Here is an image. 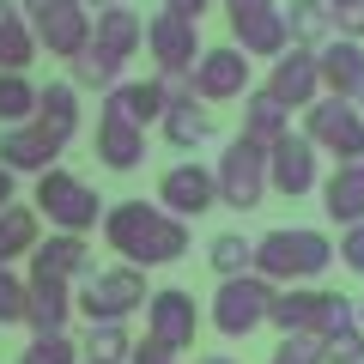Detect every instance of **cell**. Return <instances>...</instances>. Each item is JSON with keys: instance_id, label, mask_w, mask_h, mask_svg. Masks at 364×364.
<instances>
[{"instance_id": "6da1fadb", "label": "cell", "mask_w": 364, "mask_h": 364, "mask_svg": "<svg viewBox=\"0 0 364 364\" xmlns=\"http://www.w3.org/2000/svg\"><path fill=\"white\" fill-rule=\"evenodd\" d=\"M97 225L128 267H164V261L188 255V219L164 213L158 200H116Z\"/></svg>"}, {"instance_id": "7a4b0ae2", "label": "cell", "mask_w": 364, "mask_h": 364, "mask_svg": "<svg viewBox=\"0 0 364 364\" xmlns=\"http://www.w3.org/2000/svg\"><path fill=\"white\" fill-rule=\"evenodd\" d=\"M328 261H334V243H328L322 231H310V225H279V231H267L255 243V273L261 279H322Z\"/></svg>"}, {"instance_id": "3957f363", "label": "cell", "mask_w": 364, "mask_h": 364, "mask_svg": "<svg viewBox=\"0 0 364 364\" xmlns=\"http://www.w3.org/2000/svg\"><path fill=\"white\" fill-rule=\"evenodd\" d=\"M73 310L85 322H128L134 310H146V267H128V261L91 267L73 291Z\"/></svg>"}, {"instance_id": "277c9868", "label": "cell", "mask_w": 364, "mask_h": 364, "mask_svg": "<svg viewBox=\"0 0 364 364\" xmlns=\"http://www.w3.org/2000/svg\"><path fill=\"white\" fill-rule=\"evenodd\" d=\"M37 219H49L55 231H97V219H104V200H97V188H91L85 176H73V170L49 164L37 176Z\"/></svg>"}, {"instance_id": "5b68a950", "label": "cell", "mask_w": 364, "mask_h": 364, "mask_svg": "<svg viewBox=\"0 0 364 364\" xmlns=\"http://www.w3.org/2000/svg\"><path fill=\"white\" fill-rule=\"evenodd\" d=\"M267 304H273V279H261L255 267L249 273H225L219 286H213V328L231 340L255 334L267 328Z\"/></svg>"}, {"instance_id": "8992f818", "label": "cell", "mask_w": 364, "mask_h": 364, "mask_svg": "<svg viewBox=\"0 0 364 364\" xmlns=\"http://www.w3.org/2000/svg\"><path fill=\"white\" fill-rule=\"evenodd\" d=\"M18 13H25L37 49L61 55V61H73V55L91 43V13L79 6V0H18Z\"/></svg>"}, {"instance_id": "52a82bcc", "label": "cell", "mask_w": 364, "mask_h": 364, "mask_svg": "<svg viewBox=\"0 0 364 364\" xmlns=\"http://www.w3.org/2000/svg\"><path fill=\"white\" fill-rule=\"evenodd\" d=\"M213 182H219V200L237 213H255L261 195H267V146L261 140H231L219 152V170H213Z\"/></svg>"}, {"instance_id": "ba28073f", "label": "cell", "mask_w": 364, "mask_h": 364, "mask_svg": "<svg viewBox=\"0 0 364 364\" xmlns=\"http://www.w3.org/2000/svg\"><path fill=\"white\" fill-rule=\"evenodd\" d=\"M146 334H152L158 346H170V352H188V346H195V334H200L195 291H182V286L146 291Z\"/></svg>"}, {"instance_id": "9c48e42d", "label": "cell", "mask_w": 364, "mask_h": 364, "mask_svg": "<svg viewBox=\"0 0 364 364\" xmlns=\"http://www.w3.org/2000/svg\"><path fill=\"white\" fill-rule=\"evenodd\" d=\"M188 85H195L200 104H231L249 91V55L237 43H219V49H200V61L188 67Z\"/></svg>"}, {"instance_id": "30bf717a", "label": "cell", "mask_w": 364, "mask_h": 364, "mask_svg": "<svg viewBox=\"0 0 364 364\" xmlns=\"http://www.w3.org/2000/svg\"><path fill=\"white\" fill-rule=\"evenodd\" d=\"M91 273V243L85 231H43V243L25 255V279H85Z\"/></svg>"}, {"instance_id": "8fae6325", "label": "cell", "mask_w": 364, "mask_h": 364, "mask_svg": "<svg viewBox=\"0 0 364 364\" xmlns=\"http://www.w3.org/2000/svg\"><path fill=\"white\" fill-rule=\"evenodd\" d=\"M231 37H237L243 55H261V61H273V55L291 49L286 13H279L273 0H243V6H231Z\"/></svg>"}, {"instance_id": "7c38bea8", "label": "cell", "mask_w": 364, "mask_h": 364, "mask_svg": "<svg viewBox=\"0 0 364 364\" xmlns=\"http://www.w3.org/2000/svg\"><path fill=\"white\" fill-rule=\"evenodd\" d=\"M316 146L304 140V134H279V140H267V188H279V195H291V200H304L316 188Z\"/></svg>"}, {"instance_id": "4fadbf2b", "label": "cell", "mask_w": 364, "mask_h": 364, "mask_svg": "<svg viewBox=\"0 0 364 364\" xmlns=\"http://www.w3.org/2000/svg\"><path fill=\"white\" fill-rule=\"evenodd\" d=\"M146 49H152L158 73H188V67L200 61V37H195V18H176L158 6L152 18H146Z\"/></svg>"}, {"instance_id": "5bb4252c", "label": "cell", "mask_w": 364, "mask_h": 364, "mask_svg": "<svg viewBox=\"0 0 364 364\" xmlns=\"http://www.w3.org/2000/svg\"><path fill=\"white\" fill-rule=\"evenodd\" d=\"M61 152H67V134L43 128L37 116H31V122H13V128L0 134V164H6V170H37V176H43Z\"/></svg>"}, {"instance_id": "9a60e30c", "label": "cell", "mask_w": 364, "mask_h": 364, "mask_svg": "<svg viewBox=\"0 0 364 364\" xmlns=\"http://www.w3.org/2000/svg\"><path fill=\"white\" fill-rule=\"evenodd\" d=\"M158 207L176 213V219H200L207 207H219V182H213V170L207 164L164 170V182H158Z\"/></svg>"}, {"instance_id": "2e32d148", "label": "cell", "mask_w": 364, "mask_h": 364, "mask_svg": "<svg viewBox=\"0 0 364 364\" xmlns=\"http://www.w3.org/2000/svg\"><path fill=\"white\" fill-rule=\"evenodd\" d=\"M267 91H273L286 109H310L316 97H322V79H316V49H286V55H273Z\"/></svg>"}, {"instance_id": "e0dca14e", "label": "cell", "mask_w": 364, "mask_h": 364, "mask_svg": "<svg viewBox=\"0 0 364 364\" xmlns=\"http://www.w3.org/2000/svg\"><path fill=\"white\" fill-rule=\"evenodd\" d=\"M316 79H322L328 97H358L364 85V43L358 37H328L316 49Z\"/></svg>"}, {"instance_id": "ac0fdd59", "label": "cell", "mask_w": 364, "mask_h": 364, "mask_svg": "<svg viewBox=\"0 0 364 364\" xmlns=\"http://www.w3.org/2000/svg\"><path fill=\"white\" fill-rule=\"evenodd\" d=\"M73 286L67 279H25V328L31 334H67L73 322Z\"/></svg>"}, {"instance_id": "d6986e66", "label": "cell", "mask_w": 364, "mask_h": 364, "mask_svg": "<svg viewBox=\"0 0 364 364\" xmlns=\"http://www.w3.org/2000/svg\"><path fill=\"white\" fill-rule=\"evenodd\" d=\"M322 310H328V291H316V286L279 291V286H273L267 328H279V334H316V340H322Z\"/></svg>"}, {"instance_id": "ffe728a7", "label": "cell", "mask_w": 364, "mask_h": 364, "mask_svg": "<svg viewBox=\"0 0 364 364\" xmlns=\"http://www.w3.org/2000/svg\"><path fill=\"white\" fill-rule=\"evenodd\" d=\"M104 116L128 122V128H152V122L164 116V91H158V79H116V85L104 91Z\"/></svg>"}, {"instance_id": "44dd1931", "label": "cell", "mask_w": 364, "mask_h": 364, "mask_svg": "<svg viewBox=\"0 0 364 364\" xmlns=\"http://www.w3.org/2000/svg\"><path fill=\"white\" fill-rule=\"evenodd\" d=\"M91 49H104V55H116V61H128L134 49H146V18L140 13H128V6H104V13L91 18Z\"/></svg>"}, {"instance_id": "7402d4cb", "label": "cell", "mask_w": 364, "mask_h": 364, "mask_svg": "<svg viewBox=\"0 0 364 364\" xmlns=\"http://www.w3.org/2000/svg\"><path fill=\"white\" fill-rule=\"evenodd\" d=\"M91 152H97V164H109V170H140L146 164V128H128V122H116V116H97Z\"/></svg>"}, {"instance_id": "603a6c76", "label": "cell", "mask_w": 364, "mask_h": 364, "mask_svg": "<svg viewBox=\"0 0 364 364\" xmlns=\"http://www.w3.org/2000/svg\"><path fill=\"white\" fill-rule=\"evenodd\" d=\"M358 122H364V116H358L352 97H328V91H322V97L304 109V140H310V146H334L340 134H352Z\"/></svg>"}, {"instance_id": "cb8c5ba5", "label": "cell", "mask_w": 364, "mask_h": 364, "mask_svg": "<svg viewBox=\"0 0 364 364\" xmlns=\"http://www.w3.org/2000/svg\"><path fill=\"white\" fill-rule=\"evenodd\" d=\"M158 134H164L176 152H195V146H207V134H213L207 104H200V97H188V104H164V116H158Z\"/></svg>"}, {"instance_id": "d4e9b609", "label": "cell", "mask_w": 364, "mask_h": 364, "mask_svg": "<svg viewBox=\"0 0 364 364\" xmlns=\"http://www.w3.org/2000/svg\"><path fill=\"white\" fill-rule=\"evenodd\" d=\"M37 243H43V219H37V207H25V200L0 207V261H25Z\"/></svg>"}, {"instance_id": "484cf974", "label": "cell", "mask_w": 364, "mask_h": 364, "mask_svg": "<svg viewBox=\"0 0 364 364\" xmlns=\"http://www.w3.org/2000/svg\"><path fill=\"white\" fill-rule=\"evenodd\" d=\"M286 128H291V109L279 104V97H273L267 85H255V91L243 97V134H249V140H261V146H267V140H279Z\"/></svg>"}, {"instance_id": "4316f807", "label": "cell", "mask_w": 364, "mask_h": 364, "mask_svg": "<svg viewBox=\"0 0 364 364\" xmlns=\"http://www.w3.org/2000/svg\"><path fill=\"white\" fill-rule=\"evenodd\" d=\"M37 122H43V128H55V134H67V140L79 134V85H73V79L37 85Z\"/></svg>"}, {"instance_id": "83f0119b", "label": "cell", "mask_w": 364, "mask_h": 364, "mask_svg": "<svg viewBox=\"0 0 364 364\" xmlns=\"http://www.w3.org/2000/svg\"><path fill=\"white\" fill-rule=\"evenodd\" d=\"M322 207H328V219H334V225H352V219H364V170L340 164L334 176L322 182Z\"/></svg>"}, {"instance_id": "f1b7e54d", "label": "cell", "mask_w": 364, "mask_h": 364, "mask_svg": "<svg viewBox=\"0 0 364 364\" xmlns=\"http://www.w3.org/2000/svg\"><path fill=\"white\" fill-rule=\"evenodd\" d=\"M279 13H286L291 49H322V43L334 37V18H328L322 0H291V6H279Z\"/></svg>"}, {"instance_id": "f546056e", "label": "cell", "mask_w": 364, "mask_h": 364, "mask_svg": "<svg viewBox=\"0 0 364 364\" xmlns=\"http://www.w3.org/2000/svg\"><path fill=\"white\" fill-rule=\"evenodd\" d=\"M31 116H37V79H31V73H6V67H0V128L31 122Z\"/></svg>"}, {"instance_id": "4dcf8cb0", "label": "cell", "mask_w": 364, "mask_h": 364, "mask_svg": "<svg viewBox=\"0 0 364 364\" xmlns=\"http://www.w3.org/2000/svg\"><path fill=\"white\" fill-rule=\"evenodd\" d=\"M207 267L219 273V279H225V273H249V267H255V243H249L243 231H219L207 243Z\"/></svg>"}, {"instance_id": "1f68e13d", "label": "cell", "mask_w": 364, "mask_h": 364, "mask_svg": "<svg viewBox=\"0 0 364 364\" xmlns=\"http://www.w3.org/2000/svg\"><path fill=\"white\" fill-rule=\"evenodd\" d=\"M67 67H73V85H79V91H85V85L109 91V85L122 79V67H128V61H116V55H104V49H91V43H85V49H79Z\"/></svg>"}, {"instance_id": "d6a6232c", "label": "cell", "mask_w": 364, "mask_h": 364, "mask_svg": "<svg viewBox=\"0 0 364 364\" xmlns=\"http://www.w3.org/2000/svg\"><path fill=\"white\" fill-rule=\"evenodd\" d=\"M128 346H134L128 322H91V328H85V358H109V364H122V358H128Z\"/></svg>"}, {"instance_id": "836d02e7", "label": "cell", "mask_w": 364, "mask_h": 364, "mask_svg": "<svg viewBox=\"0 0 364 364\" xmlns=\"http://www.w3.org/2000/svg\"><path fill=\"white\" fill-rule=\"evenodd\" d=\"M31 61H37V37H31V25L18 18V25L0 31V67H6V73H25Z\"/></svg>"}, {"instance_id": "e575fe53", "label": "cell", "mask_w": 364, "mask_h": 364, "mask_svg": "<svg viewBox=\"0 0 364 364\" xmlns=\"http://www.w3.org/2000/svg\"><path fill=\"white\" fill-rule=\"evenodd\" d=\"M18 364H79V352H73L67 334H31V346L18 352Z\"/></svg>"}, {"instance_id": "d590c367", "label": "cell", "mask_w": 364, "mask_h": 364, "mask_svg": "<svg viewBox=\"0 0 364 364\" xmlns=\"http://www.w3.org/2000/svg\"><path fill=\"white\" fill-rule=\"evenodd\" d=\"M25 322V273H13V261H0V328Z\"/></svg>"}, {"instance_id": "8d00e7d4", "label": "cell", "mask_w": 364, "mask_h": 364, "mask_svg": "<svg viewBox=\"0 0 364 364\" xmlns=\"http://www.w3.org/2000/svg\"><path fill=\"white\" fill-rule=\"evenodd\" d=\"M322 364H364V328L322 334Z\"/></svg>"}, {"instance_id": "74e56055", "label": "cell", "mask_w": 364, "mask_h": 364, "mask_svg": "<svg viewBox=\"0 0 364 364\" xmlns=\"http://www.w3.org/2000/svg\"><path fill=\"white\" fill-rule=\"evenodd\" d=\"M267 364H322V340L316 334H279Z\"/></svg>"}, {"instance_id": "f35d334b", "label": "cell", "mask_w": 364, "mask_h": 364, "mask_svg": "<svg viewBox=\"0 0 364 364\" xmlns=\"http://www.w3.org/2000/svg\"><path fill=\"white\" fill-rule=\"evenodd\" d=\"M334 18V37H364V0H322Z\"/></svg>"}, {"instance_id": "ab89813d", "label": "cell", "mask_w": 364, "mask_h": 364, "mask_svg": "<svg viewBox=\"0 0 364 364\" xmlns=\"http://www.w3.org/2000/svg\"><path fill=\"white\" fill-rule=\"evenodd\" d=\"M340 231H346V237H340V249H334V255H340V261H346V267H352V273L364 279V219L340 225Z\"/></svg>"}, {"instance_id": "60d3db41", "label": "cell", "mask_w": 364, "mask_h": 364, "mask_svg": "<svg viewBox=\"0 0 364 364\" xmlns=\"http://www.w3.org/2000/svg\"><path fill=\"white\" fill-rule=\"evenodd\" d=\"M340 328H358V310H352V298L328 291V310H322V334H340Z\"/></svg>"}, {"instance_id": "b9f144b4", "label": "cell", "mask_w": 364, "mask_h": 364, "mask_svg": "<svg viewBox=\"0 0 364 364\" xmlns=\"http://www.w3.org/2000/svg\"><path fill=\"white\" fill-rule=\"evenodd\" d=\"M328 152H334L340 164H352V170H364V122H358V128H352V134H340V140L328 146Z\"/></svg>"}, {"instance_id": "7bdbcfd3", "label": "cell", "mask_w": 364, "mask_h": 364, "mask_svg": "<svg viewBox=\"0 0 364 364\" xmlns=\"http://www.w3.org/2000/svg\"><path fill=\"white\" fill-rule=\"evenodd\" d=\"M122 364H176V352L158 346V340L146 334V340H134V346H128V358H122Z\"/></svg>"}, {"instance_id": "ee69618b", "label": "cell", "mask_w": 364, "mask_h": 364, "mask_svg": "<svg viewBox=\"0 0 364 364\" xmlns=\"http://www.w3.org/2000/svg\"><path fill=\"white\" fill-rule=\"evenodd\" d=\"M158 91H164V104H188V97H195L188 73H158Z\"/></svg>"}, {"instance_id": "f6af8a7d", "label": "cell", "mask_w": 364, "mask_h": 364, "mask_svg": "<svg viewBox=\"0 0 364 364\" xmlns=\"http://www.w3.org/2000/svg\"><path fill=\"white\" fill-rule=\"evenodd\" d=\"M158 6H164V13H176V18H195V25H200L213 0H158Z\"/></svg>"}, {"instance_id": "bcb514c9", "label": "cell", "mask_w": 364, "mask_h": 364, "mask_svg": "<svg viewBox=\"0 0 364 364\" xmlns=\"http://www.w3.org/2000/svg\"><path fill=\"white\" fill-rule=\"evenodd\" d=\"M18 18H25V13H18V0H0V31H6V25H18Z\"/></svg>"}, {"instance_id": "7dc6e473", "label": "cell", "mask_w": 364, "mask_h": 364, "mask_svg": "<svg viewBox=\"0 0 364 364\" xmlns=\"http://www.w3.org/2000/svg\"><path fill=\"white\" fill-rule=\"evenodd\" d=\"M0 207H13V170L0 164Z\"/></svg>"}, {"instance_id": "c3c4849f", "label": "cell", "mask_w": 364, "mask_h": 364, "mask_svg": "<svg viewBox=\"0 0 364 364\" xmlns=\"http://www.w3.org/2000/svg\"><path fill=\"white\" fill-rule=\"evenodd\" d=\"M79 6H85V13H91V6H97V13H104V6H116V0H79Z\"/></svg>"}, {"instance_id": "681fc988", "label": "cell", "mask_w": 364, "mask_h": 364, "mask_svg": "<svg viewBox=\"0 0 364 364\" xmlns=\"http://www.w3.org/2000/svg\"><path fill=\"white\" fill-rule=\"evenodd\" d=\"M200 364H237V358H225V352H213V358H200Z\"/></svg>"}, {"instance_id": "f907efd6", "label": "cell", "mask_w": 364, "mask_h": 364, "mask_svg": "<svg viewBox=\"0 0 364 364\" xmlns=\"http://www.w3.org/2000/svg\"><path fill=\"white\" fill-rule=\"evenodd\" d=\"M352 104H358V116H364V85H358V97H352Z\"/></svg>"}, {"instance_id": "816d5d0a", "label": "cell", "mask_w": 364, "mask_h": 364, "mask_svg": "<svg viewBox=\"0 0 364 364\" xmlns=\"http://www.w3.org/2000/svg\"><path fill=\"white\" fill-rule=\"evenodd\" d=\"M352 310H358V328H364V298H358V304H352Z\"/></svg>"}, {"instance_id": "f5cc1de1", "label": "cell", "mask_w": 364, "mask_h": 364, "mask_svg": "<svg viewBox=\"0 0 364 364\" xmlns=\"http://www.w3.org/2000/svg\"><path fill=\"white\" fill-rule=\"evenodd\" d=\"M79 364H109V358H79Z\"/></svg>"}, {"instance_id": "db71d44e", "label": "cell", "mask_w": 364, "mask_h": 364, "mask_svg": "<svg viewBox=\"0 0 364 364\" xmlns=\"http://www.w3.org/2000/svg\"><path fill=\"white\" fill-rule=\"evenodd\" d=\"M225 6H243V0H225Z\"/></svg>"}]
</instances>
